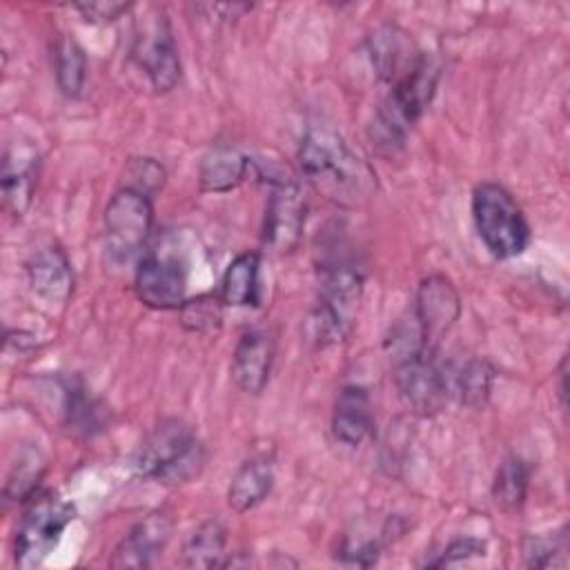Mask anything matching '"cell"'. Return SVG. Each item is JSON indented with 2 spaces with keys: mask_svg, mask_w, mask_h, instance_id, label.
<instances>
[{
  "mask_svg": "<svg viewBox=\"0 0 570 570\" xmlns=\"http://www.w3.org/2000/svg\"><path fill=\"white\" fill-rule=\"evenodd\" d=\"M298 167L312 189L338 207H361L376 191L374 169L330 127L303 134Z\"/></svg>",
  "mask_w": 570,
  "mask_h": 570,
  "instance_id": "cell-1",
  "label": "cell"
},
{
  "mask_svg": "<svg viewBox=\"0 0 570 570\" xmlns=\"http://www.w3.org/2000/svg\"><path fill=\"white\" fill-rule=\"evenodd\" d=\"M441 69L436 56L421 51L414 65L392 82L390 94L367 125V136L381 151L392 154L405 145L410 127L423 116L436 94Z\"/></svg>",
  "mask_w": 570,
  "mask_h": 570,
  "instance_id": "cell-2",
  "label": "cell"
},
{
  "mask_svg": "<svg viewBox=\"0 0 570 570\" xmlns=\"http://www.w3.org/2000/svg\"><path fill=\"white\" fill-rule=\"evenodd\" d=\"M207 463V450L194 428L183 419H163L138 445L131 468L136 476L163 485L196 479Z\"/></svg>",
  "mask_w": 570,
  "mask_h": 570,
  "instance_id": "cell-3",
  "label": "cell"
},
{
  "mask_svg": "<svg viewBox=\"0 0 570 570\" xmlns=\"http://www.w3.org/2000/svg\"><path fill=\"white\" fill-rule=\"evenodd\" d=\"M363 269L347 256H327L321 263V287L307 321L309 338L318 345H334L350 336L363 296Z\"/></svg>",
  "mask_w": 570,
  "mask_h": 570,
  "instance_id": "cell-4",
  "label": "cell"
},
{
  "mask_svg": "<svg viewBox=\"0 0 570 570\" xmlns=\"http://www.w3.org/2000/svg\"><path fill=\"white\" fill-rule=\"evenodd\" d=\"M474 229L485 249L508 261L530 245V225L514 196L499 183H479L470 198Z\"/></svg>",
  "mask_w": 570,
  "mask_h": 570,
  "instance_id": "cell-5",
  "label": "cell"
},
{
  "mask_svg": "<svg viewBox=\"0 0 570 570\" xmlns=\"http://www.w3.org/2000/svg\"><path fill=\"white\" fill-rule=\"evenodd\" d=\"M73 521V503L53 490L36 492L27 499L16 528L13 559L18 568H38L58 546L62 532Z\"/></svg>",
  "mask_w": 570,
  "mask_h": 570,
  "instance_id": "cell-6",
  "label": "cell"
},
{
  "mask_svg": "<svg viewBox=\"0 0 570 570\" xmlns=\"http://www.w3.org/2000/svg\"><path fill=\"white\" fill-rule=\"evenodd\" d=\"M394 383L401 403L416 416L439 414L452 396L450 370L436 358V352L410 347L392 352Z\"/></svg>",
  "mask_w": 570,
  "mask_h": 570,
  "instance_id": "cell-7",
  "label": "cell"
},
{
  "mask_svg": "<svg viewBox=\"0 0 570 570\" xmlns=\"http://www.w3.org/2000/svg\"><path fill=\"white\" fill-rule=\"evenodd\" d=\"M131 58L145 71L158 94L171 91L180 80V56L169 18L156 9L147 18H138L131 36Z\"/></svg>",
  "mask_w": 570,
  "mask_h": 570,
  "instance_id": "cell-8",
  "label": "cell"
},
{
  "mask_svg": "<svg viewBox=\"0 0 570 570\" xmlns=\"http://www.w3.org/2000/svg\"><path fill=\"white\" fill-rule=\"evenodd\" d=\"M267 183L269 198L265 205L263 245L265 249L283 256L294 252L301 243L307 216V200L298 180L292 174H267Z\"/></svg>",
  "mask_w": 570,
  "mask_h": 570,
  "instance_id": "cell-9",
  "label": "cell"
},
{
  "mask_svg": "<svg viewBox=\"0 0 570 570\" xmlns=\"http://www.w3.org/2000/svg\"><path fill=\"white\" fill-rule=\"evenodd\" d=\"M151 229V198L138 189L120 187L105 207V238L109 254L116 261H129L147 245Z\"/></svg>",
  "mask_w": 570,
  "mask_h": 570,
  "instance_id": "cell-10",
  "label": "cell"
},
{
  "mask_svg": "<svg viewBox=\"0 0 570 570\" xmlns=\"http://www.w3.org/2000/svg\"><path fill=\"white\" fill-rule=\"evenodd\" d=\"M187 263L167 243L156 245L138 258L134 292L138 301L154 309H178L185 303Z\"/></svg>",
  "mask_w": 570,
  "mask_h": 570,
  "instance_id": "cell-11",
  "label": "cell"
},
{
  "mask_svg": "<svg viewBox=\"0 0 570 570\" xmlns=\"http://www.w3.org/2000/svg\"><path fill=\"white\" fill-rule=\"evenodd\" d=\"M461 316V296L454 283L443 274L425 276L414 296L412 321L419 330L421 345L430 352L439 350V343L454 327Z\"/></svg>",
  "mask_w": 570,
  "mask_h": 570,
  "instance_id": "cell-12",
  "label": "cell"
},
{
  "mask_svg": "<svg viewBox=\"0 0 570 570\" xmlns=\"http://www.w3.org/2000/svg\"><path fill=\"white\" fill-rule=\"evenodd\" d=\"M174 532V519L165 510H154L136 521L111 552V568H149L163 554Z\"/></svg>",
  "mask_w": 570,
  "mask_h": 570,
  "instance_id": "cell-13",
  "label": "cell"
},
{
  "mask_svg": "<svg viewBox=\"0 0 570 570\" xmlns=\"http://www.w3.org/2000/svg\"><path fill=\"white\" fill-rule=\"evenodd\" d=\"M272 365H274L272 334L261 327L245 330L236 341L232 365H229L236 387L245 394L258 396L269 383Z\"/></svg>",
  "mask_w": 570,
  "mask_h": 570,
  "instance_id": "cell-14",
  "label": "cell"
},
{
  "mask_svg": "<svg viewBox=\"0 0 570 570\" xmlns=\"http://www.w3.org/2000/svg\"><path fill=\"white\" fill-rule=\"evenodd\" d=\"M24 274L29 289L49 305H65L73 292L71 261L60 245L36 249L24 263Z\"/></svg>",
  "mask_w": 570,
  "mask_h": 570,
  "instance_id": "cell-15",
  "label": "cell"
},
{
  "mask_svg": "<svg viewBox=\"0 0 570 570\" xmlns=\"http://www.w3.org/2000/svg\"><path fill=\"white\" fill-rule=\"evenodd\" d=\"M252 174H256V163L227 142L209 147L198 163V185L207 194H227Z\"/></svg>",
  "mask_w": 570,
  "mask_h": 570,
  "instance_id": "cell-16",
  "label": "cell"
},
{
  "mask_svg": "<svg viewBox=\"0 0 570 570\" xmlns=\"http://www.w3.org/2000/svg\"><path fill=\"white\" fill-rule=\"evenodd\" d=\"M38 183V154L29 147H11L2 156V171H0V189L4 209L20 218L36 191Z\"/></svg>",
  "mask_w": 570,
  "mask_h": 570,
  "instance_id": "cell-17",
  "label": "cell"
},
{
  "mask_svg": "<svg viewBox=\"0 0 570 570\" xmlns=\"http://www.w3.org/2000/svg\"><path fill=\"white\" fill-rule=\"evenodd\" d=\"M374 428L370 392L363 385H343L332 410V434L347 448L361 445Z\"/></svg>",
  "mask_w": 570,
  "mask_h": 570,
  "instance_id": "cell-18",
  "label": "cell"
},
{
  "mask_svg": "<svg viewBox=\"0 0 570 570\" xmlns=\"http://www.w3.org/2000/svg\"><path fill=\"white\" fill-rule=\"evenodd\" d=\"M367 51L374 73L383 82L399 80L419 58V49H414L412 40L394 24H381L367 38Z\"/></svg>",
  "mask_w": 570,
  "mask_h": 570,
  "instance_id": "cell-19",
  "label": "cell"
},
{
  "mask_svg": "<svg viewBox=\"0 0 570 570\" xmlns=\"http://www.w3.org/2000/svg\"><path fill=\"white\" fill-rule=\"evenodd\" d=\"M274 463L269 456L247 459L232 476L227 488V503L234 512L245 514L267 499L274 488Z\"/></svg>",
  "mask_w": 570,
  "mask_h": 570,
  "instance_id": "cell-20",
  "label": "cell"
},
{
  "mask_svg": "<svg viewBox=\"0 0 570 570\" xmlns=\"http://www.w3.org/2000/svg\"><path fill=\"white\" fill-rule=\"evenodd\" d=\"M218 296L227 307H256L261 303V256L256 252H240L229 261Z\"/></svg>",
  "mask_w": 570,
  "mask_h": 570,
  "instance_id": "cell-21",
  "label": "cell"
},
{
  "mask_svg": "<svg viewBox=\"0 0 570 570\" xmlns=\"http://www.w3.org/2000/svg\"><path fill=\"white\" fill-rule=\"evenodd\" d=\"M227 528L220 519L212 517L200 521L180 548V563L187 568H220L225 566Z\"/></svg>",
  "mask_w": 570,
  "mask_h": 570,
  "instance_id": "cell-22",
  "label": "cell"
},
{
  "mask_svg": "<svg viewBox=\"0 0 570 570\" xmlns=\"http://www.w3.org/2000/svg\"><path fill=\"white\" fill-rule=\"evenodd\" d=\"M528 485H530V463L519 454H508L494 472V481L490 490L494 505L505 514L519 512L525 505Z\"/></svg>",
  "mask_w": 570,
  "mask_h": 570,
  "instance_id": "cell-23",
  "label": "cell"
},
{
  "mask_svg": "<svg viewBox=\"0 0 570 570\" xmlns=\"http://www.w3.org/2000/svg\"><path fill=\"white\" fill-rule=\"evenodd\" d=\"M497 370L485 358H470L459 370L450 372L452 396L468 407H483L492 394Z\"/></svg>",
  "mask_w": 570,
  "mask_h": 570,
  "instance_id": "cell-24",
  "label": "cell"
},
{
  "mask_svg": "<svg viewBox=\"0 0 570 570\" xmlns=\"http://www.w3.org/2000/svg\"><path fill=\"white\" fill-rule=\"evenodd\" d=\"M56 85L65 98H80L87 80V56L71 36H60L53 45Z\"/></svg>",
  "mask_w": 570,
  "mask_h": 570,
  "instance_id": "cell-25",
  "label": "cell"
},
{
  "mask_svg": "<svg viewBox=\"0 0 570 570\" xmlns=\"http://www.w3.org/2000/svg\"><path fill=\"white\" fill-rule=\"evenodd\" d=\"M45 470H47V459L36 445L20 448L4 479V488H2L4 501H27L29 497H33L38 492Z\"/></svg>",
  "mask_w": 570,
  "mask_h": 570,
  "instance_id": "cell-26",
  "label": "cell"
},
{
  "mask_svg": "<svg viewBox=\"0 0 570 570\" xmlns=\"http://www.w3.org/2000/svg\"><path fill=\"white\" fill-rule=\"evenodd\" d=\"M223 307L225 303L218 294H198L194 298H185V303L178 307L180 325L185 332L214 336L223 327Z\"/></svg>",
  "mask_w": 570,
  "mask_h": 570,
  "instance_id": "cell-27",
  "label": "cell"
},
{
  "mask_svg": "<svg viewBox=\"0 0 570 570\" xmlns=\"http://www.w3.org/2000/svg\"><path fill=\"white\" fill-rule=\"evenodd\" d=\"M528 568H566L568 566V537L566 528L554 534H530L521 543Z\"/></svg>",
  "mask_w": 570,
  "mask_h": 570,
  "instance_id": "cell-28",
  "label": "cell"
},
{
  "mask_svg": "<svg viewBox=\"0 0 570 570\" xmlns=\"http://www.w3.org/2000/svg\"><path fill=\"white\" fill-rule=\"evenodd\" d=\"M67 423L73 425V430H80L85 434H91L94 430H98L102 425V407L96 405V401H91L85 394L82 385H71L67 387Z\"/></svg>",
  "mask_w": 570,
  "mask_h": 570,
  "instance_id": "cell-29",
  "label": "cell"
},
{
  "mask_svg": "<svg viewBox=\"0 0 570 570\" xmlns=\"http://www.w3.org/2000/svg\"><path fill=\"white\" fill-rule=\"evenodd\" d=\"M165 185V169L156 158L142 156V158H131L127 169H125V185L122 187H131L138 189L142 194H147L149 198L163 189Z\"/></svg>",
  "mask_w": 570,
  "mask_h": 570,
  "instance_id": "cell-30",
  "label": "cell"
},
{
  "mask_svg": "<svg viewBox=\"0 0 570 570\" xmlns=\"http://www.w3.org/2000/svg\"><path fill=\"white\" fill-rule=\"evenodd\" d=\"M387 541L385 534L374 539H343L336 550V561L343 566H356V568H370L379 561L383 543Z\"/></svg>",
  "mask_w": 570,
  "mask_h": 570,
  "instance_id": "cell-31",
  "label": "cell"
},
{
  "mask_svg": "<svg viewBox=\"0 0 570 570\" xmlns=\"http://www.w3.org/2000/svg\"><path fill=\"white\" fill-rule=\"evenodd\" d=\"M485 554V541L476 539V537H459L454 541H450L443 552H439L436 559L425 561V566L430 568H445V566H456L463 563L472 557H483Z\"/></svg>",
  "mask_w": 570,
  "mask_h": 570,
  "instance_id": "cell-32",
  "label": "cell"
},
{
  "mask_svg": "<svg viewBox=\"0 0 570 570\" xmlns=\"http://www.w3.org/2000/svg\"><path fill=\"white\" fill-rule=\"evenodd\" d=\"M134 4L129 2H80V4H73V9L87 20V22H94V24H107V22H114L118 20L120 16H125Z\"/></svg>",
  "mask_w": 570,
  "mask_h": 570,
  "instance_id": "cell-33",
  "label": "cell"
},
{
  "mask_svg": "<svg viewBox=\"0 0 570 570\" xmlns=\"http://www.w3.org/2000/svg\"><path fill=\"white\" fill-rule=\"evenodd\" d=\"M559 390H557V394H559V401H561V405L566 403V356L561 358V363H559Z\"/></svg>",
  "mask_w": 570,
  "mask_h": 570,
  "instance_id": "cell-34",
  "label": "cell"
}]
</instances>
